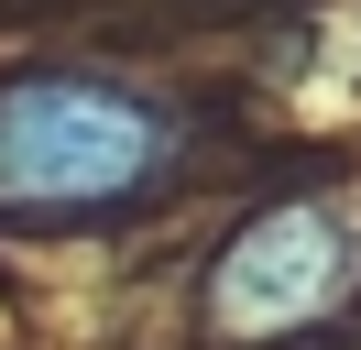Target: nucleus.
Listing matches in <instances>:
<instances>
[{
    "label": "nucleus",
    "mask_w": 361,
    "mask_h": 350,
    "mask_svg": "<svg viewBox=\"0 0 361 350\" xmlns=\"http://www.w3.org/2000/svg\"><path fill=\"white\" fill-rule=\"evenodd\" d=\"M361 284V230L350 208H329V197H285V208L241 219V230L219 241V262H208V339L219 350H285L307 339L317 318H339Z\"/></svg>",
    "instance_id": "nucleus-2"
},
{
    "label": "nucleus",
    "mask_w": 361,
    "mask_h": 350,
    "mask_svg": "<svg viewBox=\"0 0 361 350\" xmlns=\"http://www.w3.org/2000/svg\"><path fill=\"white\" fill-rule=\"evenodd\" d=\"M176 164V109L110 66L0 77V219H88Z\"/></svg>",
    "instance_id": "nucleus-1"
}]
</instances>
